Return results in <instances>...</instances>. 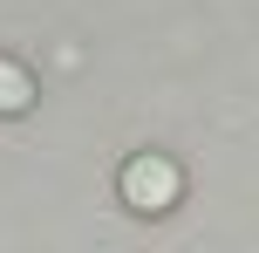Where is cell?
Instances as JSON below:
<instances>
[{"label":"cell","instance_id":"obj_1","mask_svg":"<svg viewBox=\"0 0 259 253\" xmlns=\"http://www.w3.org/2000/svg\"><path fill=\"white\" fill-rule=\"evenodd\" d=\"M116 192H123V205H130V212L157 219V212H170V205H178L184 171L164 158V151H137V158H130L123 171H116Z\"/></svg>","mask_w":259,"mask_h":253},{"label":"cell","instance_id":"obj_2","mask_svg":"<svg viewBox=\"0 0 259 253\" xmlns=\"http://www.w3.org/2000/svg\"><path fill=\"white\" fill-rule=\"evenodd\" d=\"M27 103H34V76H27L21 62H7V55H0V117H21Z\"/></svg>","mask_w":259,"mask_h":253}]
</instances>
